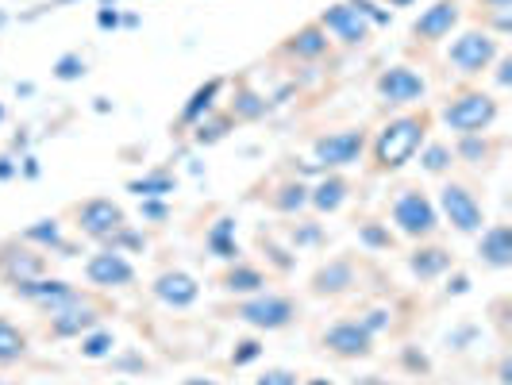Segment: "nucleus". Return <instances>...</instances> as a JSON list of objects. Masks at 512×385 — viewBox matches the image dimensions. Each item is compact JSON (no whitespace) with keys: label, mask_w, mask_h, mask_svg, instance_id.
Here are the masks:
<instances>
[{"label":"nucleus","mask_w":512,"mask_h":385,"mask_svg":"<svg viewBox=\"0 0 512 385\" xmlns=\"http://www.w3.org/2000/svg\"><path fill=\"white\" fill-rule=\"evenodd\" d=\"M432 112L420 108V112H401V116H389L382 128L374 131V139L366 143L370 151V170L374 174H397L405 170L416 151L428 143V131H432Z\"/></svg>","instance_id":"1"},{"label":"nucleus","mask_w":512,"mask_h":385,"mask_svg":"<svg viewBox=\"0 0 512 385\" xmlns=\"http://www.w3.org/2000/svg\"><path fill=\"white\" fill-rule=\"evenodd\" d=\"M501 116V101L478 89V85H462L455 89L443 108H439V124L451 128L455 135H478V131H489Z\"/></svg>","instance_id":"2"},{"label":"nucleus","mask_w":512,"mask_h":385,"mask_svg":"<svg viewBox=\"0 0 512 385\" xmlns=\"http://www.w3.org/2000/svg\"><path fill=\"white\" fill-rule=\"evenodd\" d=\"M389 220L412 243H428V239H436L439 231L436 201L420 185H397L393 189V197H389Z\"/></svg>","instance_id":"3"},{"label":"nucleus","mask_w":512,"mask_h":385,"mask_svg":"<svg viewBox=\"0 0 512 385\" xmlns=\"http://www.w3.org/2000/svg\"><path fill=\"white\" fill-rule=\"evenodd\" d=\"M297 301L289 293H278V289H262V293H251L243 301L231 305V316L255 332H285L293 320H297Z\"/></svg>","instance_id":"4"},{"label":"nucleus","mask_w":512,"mask_h":385,"mask_svg":"<svg viewBox=\"0 0 512 385\" xmlns=\"http://www.w3.org/2000/svg\"><path fill=\"white\" fill-rule=\"evenodd\" d=\"M436 212L447 220V228L459 231V235H478V231L486 228V205H482V197H478V189L470 181H443L439 185Z\"/></svg>","instance_id":"5"},{"label":"nucleus","mask_w":512,"mask_h":385,"mask_svg":"<svg viewBox=\"0 0 512 385\" xmlns=\"http://www.w3.org/2000/svg\"><path fill=\"white\" fill-rule=\"evenodd\" d=\"M497 54H501V39L497 35H489L486 27H466L447 47V66L459 77H466V81H474V77H482L497 62Z\"/></svg>","instance_id":"6"},{"label":"nucleus","mask_w":512,"mask_h":385,"mask_svg":"<svg viewBox=\"0 0 512 385\" xmlns=\"http://www.w3.org/2000/svg\"><path fill=\"white\" fill-rule=\"evenodd\" d=\"M366 143H370V131L366 128H343V131H324L312 139V158L316 166L328 174V170H347L362 162L366 154Z\"/></svg>","instance_id":"7"},{"label":"nucleus","mask_w":512,"mask_h":385,"mask_svg":"<svg viewBox=\"0 0 512 385\" xmlns=\"http://www.w3.org/2000/svg\"><path fill=\"white\" fill-rule=\"evenodd\" d=\"M374 97L385 104V108H412V104L428 101V81L416 66H385L378 81H374Z\"/></svg>","instance_id":"8"},{"label":"nucleus","mask_w":512,"mask_h":385,"mask_svg":"<svg viewBox=\"0 0 512 385\" xmlns=\"http://www.w3.org/2000/svg\"><path fill=\"white\" fill-rule=\"evenodd\" d=\"M70 216H74V228L85 235V239H97V243H108L116 231L128 224V212L120 201H112V197H89V201H77L70 208Z\"/></svg>","instance_id":"9"},{"label":"nucleus","mask_w":512,"mask_h":385,"mask_svg":"<svg viewBox=\"0 0 512 385\" xmlns=\"http://www.w3.org/2000/svg\"><path fill=\"white\" fill-rule=\"evenodd\" d=\"M47 316V335H54V339H81L85 332H93L97 324H101L104 308L89 297V293H81V297H74V301H66V305L51 308V312H43Z\"/></svg>","instance_id":"10"},{"label":"nucleus","mask_w":512,"mask_h":385,"mask_svg":"<svg viewBox=\"0 0 512 385\" xmlns=\"http://www.w3.org/2000/svg\"><path fill=\"white\" fill-rule=\"evenodd\" d=\"M374 339H378V335L370 332L362 320H335L332 328L320 332V347H324L328 355H335V359L359 362L374 355Z\"/></svg>","instance_id":"11"},{"label":"nucleus","mask_w":512,"mask_h":385,"mask_svg":"<svg viewBox=\"0 0 512 385\" xmlns=\"http://www.w3.org/2000/svg\"><path fill=\"white\" fill-rule=\"evenodd\" d=\"M316 24L324 27V31H328V39L339 43V47H362V43L374 35V24L362 16L351 0L328 4V8L320 12V20H316Z\"/></svg>","instance_id":"12"},{"label":"nucleus","mask_w":512,"mask_h":385,"mask_svg":"<svg viewBox=\"0 0 512 385\" xmlns=\"http://www.w3.org/2000/svg\"><path fill=\"white\" fill-rule=\"evenodd\" d=\"M462 20V4L459 0H432L416 20H412L409 35L412 43H420V47H436L443 39H451V31L459 27Z\"/></svg>","instance_id":"13"},{"label":"nucleus","mask_w":512,"mask_h":385,"mask_svg":"<svg viewBox=\"0 0 512 385\" xmlns=\"http://www.w3.org/2000/svg\"><path fill=\"white\" fill-rule=\"evenodd\" d=\"M85 278L93 289H128V285H135V262L124 251L101 247L85 258Z\"/></svg>","instance_id":"14"},{"label":"nucleus","mask_w":512,"mask_h":385,"mask_svg":"<svg viewBox=\"0 0 512 385\" xmlns=\"http://www.w3.org/2000/svg\"><path fill=\"white\" fill-rule=\"evenodd\" d=\"M20 301H27V305H35L39 312H51V308L66 305V301H74V297H81V289L70 282H62V278H31V282H16L8 285Z\"/></svg>","instance_id":"15"},{"label":"nucleus","mask_w":512,"mask_h":385,"mask_svg":"<svg viewBox=\"0 0 512 385\" xmlns=\"http://www.w3.org/2000/svg\"><path fill=\"white\" fill-rule=\"evenodd\" d=\"M47 274V255L35 251V247H16V243H4L0 247V282L16 285L31 282V278H43Z\"/></svg>","instance_id":"16"},{"label":"nucleus","mask_w":512,"mask_h":385,"mask_svg":"<svg viewBox=\"0 0 512 385\" xmlns=\"http://www.w3.org/2000/svg\"><path fill=\"white\" fill-rule=\"evenodd\" d=\"M151 293L154 301L166 308H193L201 297V282L185 270H162V274H154Z\"/></svg>","instance_id":"17"},{"label":"nucleus","mask_w":512,"mask_h":385,"mask_svg":"<svg viewBox=\"0 0 512 385\" xmlns=\"http://www.w3.org/2000/svg\"><path fill=\"white\" fill-rule=\"evenodd\" d=\"M359 285V270H355V258H332V262H324L316 274H312V297H343V293H351Z\"/></svg>","instance_id":"18"},{"label":"nucleus","mask_w":512,"mask_h":385,"mask_svg":"<svg viewBox=\"0 0 512 385\" xmlns=\"http://www.w3.org/2000/svg\"><path fill=\"white\" fill-rule=\"evenodd\" d=\"M478 262L489 270H509L512 266V228L509 224H489L478 231Z\"/></svg>","instance_id":"19"},{"label":"nucleus","mask_w":512,"mask_h":385,"mask_svg":"<svg viewBox=\"0 0 512 385\" xmlns=\"http://www.w3.org/2000/svg\"><path fill=\"white\" fill-rule=\"evenodd\" d=\"M328 51H332V39H328V31L316 24V20L305 27H297L282 43L285 58H297V62H316V58H324Z\"/></svg>","instance_id":"20"},{"label":"nucleus","mask_w":512,"mask_h":385,"mask_svg":"<svg viewBox=\"0 0 512 385\" xmlns=\"http://www.w3.org/2000/svg\"><path fill=\"white\" fill-rule=\"evenodd\" d=\"M347 197H351V181L343 178L339 170H328L316 185H308V205L316 208V212H324V216L339 212V208L347 205Z\"/></svg>","instance_id":"21"},{"label":"nucleus","mask_w":512,"mask_h":385,"mask_svg":"<svg viewBox=\"0 0 512 385\" xmlns=\"http://www.w3.org/2000/svg\"><path fill=\"white\" fill-rule=\"evenodd\" d=\"M451 151H455V162H466L474 170H486V166H493V158L501 154V139H489V131L459 135V143Z\"/></svg>","instance_id":"22"},{"label":"nucleus","mask_w":512,"mask_h":385,"mask_svg":"<svg viewBox=\"0 0 512 385\" xmlns=\"http://www.w3.org/2000/svg\"><path fill=\"white\" fill-rule=\"evenodd\" d=\"M451 266H455V258H451L447 247H439V243H420L409 255V270L420 282H436L439 274H447Z\"/></svg>","instance_id":"23"},{"label":"nucleus","mask_w":512,"mask_h":385,"mask_svg":"<svg viewBox=\"0 0 512 385\" xmlns=\"http://www.w3.org/2000/svg\"><path fill=\"white\" fill-rule=\"evenodd\" d=\"M266 274L251 266V262H228V270L220 274V289L224 293H235V297H251V293H262L266 289Z\"/></svg>","instance_id":"24"},{"label":"nucleus","mask_w":512,"mask_h":385,"mask_svg":"<svg viewBox=\"0 0 512 385\" xmlns=\"http://www.w3.org/2000/svg\"><path fill=\"white\" fill-rule=\"evenodd\" d=\"M416 154H420V170H424V174H432V178H451V170H455V151H451V143L428 139Z\"/></svg>","instance_id":"25"},{"label":"nucleus","mask_w":512,"mask_h":385,"mask_svg":"<svg viewBox=\"0 0 512 385\" xmlns=\"http://www.w3.org/2000/svg\"><path fill=\"white\" fill-rule=\"evenodd\" d=\"M220 89H224V81H220V77H212V81H205V85H201V89H197V93L189 97V104L181 108V120H178L181 128H189V124L205 120L208 112L216 108V97H220Z\"/></svg>","instance_id":"26"},{"label":"nucleus","mask_w":512,"mask_h":385,"mask_svg":"<svg viewBox=\"0 0 512 385\" xmlns=\"http://www.w3.org/2000/svg\"><path fill=\"white\" fill-rule=\"evenodd\" d=\"M20 243L27 247H35V251H66V243H62V224L58 220H35V224H27L20 231Z\"/></svg>","instance_id":"27"},{"label":"nucleus","mask_w":512,"mask_h":385,"mask_svg":"<svg viewBox=\"0 0 512 385\" xmlns=\"http://www.w3.org/2000/svg\"><path fill=\"white\" fill-rule=\"evenodd\" d=\"M266 201H270V208H274V212L297 216V212H305V208H308V185H305V181H282V185H278V189H274Z\"/></svg>","instance_id":"28"},{"label":"nucleus","mask_w":512,"mask_h":385,"mask_svg":"<svg viewBox=\"0 0 512 385\" xmlns=\"http://www.w3.org/2000/svg\"><path fill=\"white\" fill-rule=\"evenodd\" d=\"M27 332L16 328L8 316H0V366H12V362H24L27 359Z\"/></svg>","instance_id":"29"},{"label":"nucleus","mask_w":512,"mask_h":385,"mask_svg":"<svg viewBox=\"0 0 512 385\" xmlns=\"http://www.w3.org/2000/svg\"><path fill=\"white\" fill-rule=\"evenodd\" d=\"M208 251L216 258H224V262H239V247H235V224H231L228 216L224 220H216L205 235Z\"/></svg>","instance_id":"30"},{"label":"nucleus","mask_w":512,"mask_h":385,"mask_svg":"<svg viewBox=\"0 0 512 385\" xmlns=\"http://www.w3.org/2000/svg\"><path fill=\"white\" fill-rule=\"evenodd\" d=\"M128 189L139 201H162V197H170V193L178 189V181L170 178L166 170H158V174H147V178H139V181H128Z\"/></svg>","instance_id":"31"},{"label":"nucleus","mask_w":512,"mask_h":385,"mask_svg":"<svg viewBox=\"0 0 512 385\" xmlns=\"http://www.w3.org/2000/svg\"><path fill=\"white\" fill-rule=\"evenodd\" d=\"M112 351H116V335L104 332V328H93V332H85V335H81V347H77V355H81V359H89V362L108 359Z\"/></svg>","instance_id":"32"},{"label":"nucleus","mask_w":512,"mask_h":385,"mask_svg":"<svg viewBox=\"0 0 512 385\" xmlns=\"http://www.w3.org/2000/svg\"><path fill=\"white\" fill-rule=\"evenodd\" d=\"M231 116L235 120H258V116H266V101L251 89H239V101L231 104Z\"/></svg>","instance_id":"33"},{"label":"nucleus","mask_w":512,"mask_h":385,"mask_svg":"<svg viewBox=\"0 0 512 385\" xmlns=\"http://www.w3.org/2000/svg\"><path fill=\"white\" fill-rule=\"evenodd\" d=\"M54 77H58V81H81V77H85V58L77 51L62 54V58L54 62Z\"/></svg>","instance_id":"34"},{"label":"nucleus","mask_w":512,"mask_h":385,"mask_svg":"<svg viewBox=\"0 0 512 385\" xmlns=\"http://www.w3.org/2000/svg\"><path fill=\"white\" fill-rule=\"evenodd\" d=\"M228 120L231 116H220V120H197V135H193V139H197V143H220V139H224V135H228Z\"/></svg>","instance_id":"35"},{"label":"nucleus","mask_w":512,"mask_h":385,"mask_svg":"<svg viewBox=\"0 0 512 385\" xmlns=\"http://www.w3.org/2000/svg\"><path fill=\"white\" fill-rule=\"evenodd\" d=\"M255 385H301V378H297L293 370H285V366H274V370H266Z\"/></svg>","instance_id":"36"},{"label":"nucleus","mask_w":512,"mask_h":385,"mask_svg":"<svg viewBox=\"0 0 512 385\" xmlns=\"http://www.w3.org/2000/svg\"><path fill=\"white\" fill-rule=\"evenodd\" d=\"M258 355H262L258 339H243V343H239V351H231V362H235V366H247V362L258 359Z\"/></svg>","instance_id":"37"},{"label":"nucleus","mask_w":512,"mask_h":385,"mask_svg":"<svg viewBox=\"0 0 512 385\" xmlns=\"http://www.w3.org/2000/svg\"><path fill=\"white\" fill-rule=\"evenodd\" d=\"M509 70H512V58L501 51V54H497V89H509V81H512Z\"/></svg>","instance_id":"38"},{"label":"nucleus","mask_w":512,"mask_h":385,"mask_svg":"<svg viewBox=\"0 0 512 385\" xmlns=\"http://www.w3.org/2000/svg\"><path fill=\"white\" fill-rule=\"evenodd\" d=\"M362 235H366V243H370V247H389V243H393V235H382V231H374V224H370V220L362 224Z\"/></svg>","instance_id":"39"},{"label":"nucleus","mask_w":512,"mask_h":385,"mask_svg":"<svg viewBox=\"0 0 512 385\" xmlns=\"http://www.w3.org/2000/svg\"><path fill=\"white\" fill-rule=\"evenodd\" d=\"M97 24H101L104 31H108V27L116 31V27H120V12H116V8H101V12H97Z\"/></svg>","instance_id":"40"},{"label":"nucleus","mask_w":512,"mask_h":385,"mask_svg":"<svg viewBox=\"0 0 512 385\" xmlns=\"http://www.w3.org/2000/svg\"><path fill=\"white\" fill-rule=\"evenodd\" d=\"M20 174V166L8 158V154H0V181H8V178H16Z\"/></svg>","instance_id":"41"},{"label":"nucleus","mask_w":512,"mask_h":385,"mask_svg":"<svg viewBox=\"0 0 512 385\" xmlns=\"http://www.w3.org/2000/svg\"><path fill=\"white\" fill-rule=\"evenodd\" d=\"M166 212H170V208L158 205V201H143V216H147V220H162Z\"/></svg>","instance_id":"42"},{"label":"nucleus","mask_w":512,"mask_h":385,"mask_svg":"<svg viewBox=\"0 0 512 385\" xmlns=\"http://www.w3.org/2000/svg\"><path fill=\"white\" fill-rule=\"evenodd\" d=\"M181 385H220L216 378H201V374H193V378H185Z\"/></svg>","instance_id":"43"},{"label":"nucleus","mask_w":512,"mask_h":385,"mask_svg":"<svg viewBox=\"0 0 512 385\" xmlns=\"http://www.w3.org/2000/svg\"><path fill=\"white\" fill-rule=\"evenodd\" d=\"M24 174H27V178H35V174H39V166H35V158H24Z\"/></svg>","instance_id":"44"},{"label":"nucleus","mask_w":512,"mask_h":385,"mask_svg":"<svg viewBox=\"0 0 512 385\" xmlns=\"http://www.w3.org/2000/svg\"><path fill=\"white\" fill-rule=\"evenodd\" d=\"M389 4H397V8H405V4H412V0H389Z\"/></svg>","instance_id":"45"},{"label":"nucleus","mask_w":512,"mask_h":385,"mask_svg":"<svg viewBox=\"0 0 512 385\" xmlns=\"http://www.w3.org/2000/svg\"><path fill=\"white\" fill-rule=\"evenodd\" d=\"M312 385H332V382H328V378H320V382H312Z\"/></svg>","instance_id":"46"},{"label":"nucleus","mask_w":512,"mask_h":385,"mask_svg":"<svg viewBox=\"0 0 512 385\" xmlns=\"http://www.w3.org/2000/svg\"><path fill=\"white\" fill-rule=\"evenodd\" d=\"M0 124H4V104H0Z\"/></svg>","instance_id":"47"},{"label":"nucleus","mask_w":512,"mask_h":385,"mask_svg":"<svg viewBox=\"0 0 512 385\" xmlns=\"http://www.w3.org/2000/svg\"><path fill=\"white\" fill-rule=\"evenodd\" d=\"M54 4H74V0H54Z\"/></svg>","instance_id":"48"},{"label":"nucleus","mask_w":512,"mask_h":385,"mask_svg":"<svg viewBox=\"0 0 512 385\" xmlns=\"http://www.w3.org/2000/svg\"><path fill=\"white\" fill-rule=\"evenodd\" d=\"M0 385H16V382H4V378H0Z\"/></svg>","instance_id":"49"}]
</instances>
